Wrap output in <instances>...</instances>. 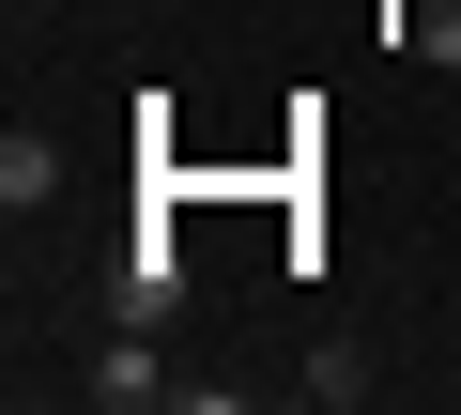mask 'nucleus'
Listing matches in <instances>:
<instances>
[{"label":"nucleus","instance_id":"obj_1","mask_svg":"<svg viewBox=\"0 0 461 415\" xmlns=\"http://www.w3.org/2000/svg\"><path fill=\"white\" fill-rule=\"evenodd\" d=\"M169 308H185V247H169V231H139V247L108 262V323H154V338H169Z\"/></svg>","mask_w":461,"mask_h":415},{"label":"nucleus","instance_id":"obj_2","mask_svg":"<svg viewBox=\"0 0 461 415\" xmlns=\"http://www.w3.org/2000/svg\"><path fill=\"white\" fill-rule=\"evenodd\" d=\"M77 400H108V415H139V400H185V369H154V323H108V354L77 369Z\"/></svg>","mask_w":461,"mask_h":415},{"label":"nucleus","instance_id":"obj_3","mask_svg":"<svg viewBox=\"0 0 461 415\" xmlns=\"http://www.w3.org/2000/svg\"><path fill=\"white\" fill-rule=\"evenodd\" d=\"M384 32H400L430 77H461V0H384Z\"/></svg>","mask_w":461,"mask_h":415},{"label":"nucleus","instance_id":"obj_4","mask_svg":"<svg viewBox=\"0 0 461 415\" xmlns=\"http://www.w3.org/2000/svg\"><path fill=\"white\" fill-rule=\"evenodd\" d=\"M0 200H16V216H32V200H62V139H32V123L0 139Z\"/></svg>","mask_w":461,"mask_h":415}]
</instances>
